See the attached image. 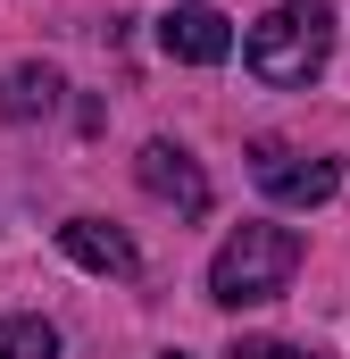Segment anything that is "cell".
I'll use <instances>...</instances> for the list:
<instances>
[{"label":"cell","mask_w":350,"mask_h":359,"mask_svg":"<svg viewBox=\"0 0 350 359\" xmlns=\"http://www.w3.org/2000/svg\"><path fill=\"white\" fill-rule=\"evenodd\" d=\"M300 268V234L292 226H242L225 251H217V268H209V301H225V309H251V301H275L284 284Z\"/></svg>","instance_id":"1"},{"label":"cell","mask_w":350,"mask_h":359,"mask_svg":"<svg viewBox=\"0 0 350 359\" xmlns=\"http://www.w3.org/2000/svg\"><path fill=\"white\" fill-rule=\"evenodd\" d=\"M326 50H334V17L317 0H284L251 25V76L259 84H309L326 67Z\"/></svg>","instance_id":"2"},{"label":"cell","mask_w":350,"mask_h":359,"mask_svg":"<svg viewBox=\"0 0 350 359\" xmlns=\"http://www.w3.org/2000/svg\"><path fill=\"white\" fill-rule=\"evenodd\" d=\"M251 168H259V184L275 201H292V209H317V201H334V184H342L334 159H300V151H284V142H259Z\"/></svg>","instance_id":"3"},{"label":"cell","mask_w":350,"mask_h":359,"mask_svg":"<svg viewBox=\"0 0 350 359\" xmlns=\"http://www.w3.org/2000/svg\"><path fill=\"white\" fill-rule=\"evenodd\" d=\"M134 176H142V192H159V201L183 209V217H200V209H209V176H200V168H192V151H175V142H142Z\"/></svg>","instance_id":"4"},{"label":"cell","mask_w":350,"mask_h":359,"mask_svg":"<svg viewBox=\"0 0 350 359\" xmlns=\"http://www.w3.org/2000/svg\"><path fill=\"white\" fill-rule=\"evenodd\" d=\"M159 50L183 59V67H217V59L234 50V25H225L217 8H167V17H159Z\"/></svg>","instance_id":"5"},{"label":"cell","mask_w":350,"mask_h":359,"mask_svg":"<svg viewBox=\"0 0 350 359\" xmlns=\"http://www.w3.org/2000/svg\"><path fill=\"white\" fill-rule=\"evenodd\" d=\"M59 243H67V259H84L92 276H134V268H142V251H134L117 226H100V217H67Z\"/></svg>","instance_id":"6"},{"label":"cell","mask_w":350,"mask_h":359,"mask_svg":"<svg viewBox=\"0 0 350 359\" xmlns=\"http://www.w3.org/2000/svg\"><path fill=\"white\" fill-rule=\"evenodd\" d=\"M50 109H59V67H8L0 117H50Z\"/></svg>","instance_id":"7"},{"label":"cell","mask_w":350,"mask_h":359,"mask_svg":"<svg viewBox=\"0 0 350 359\" xmlns=\"http://www.w3.org/2000/svg\"><path fill=\"white\" fill-rule=\"evenodd\" d=\"M0 359H59V334L42 318H0Z\"/></svg>","instance_id":"8"},{"label":"cell","mask_w":350,"mask_h":359,"mask_svg":"<svg viewBox=\"0 0 350 359\" xmlns=\"http://www.w3.org/2000/svg\"><path fill=\"white\" fill-rule=\"evenodd\" d=\"M234 359H309V351H292V343H267V334H259V343H234Z\"/></svg>","instance_id":"9"}]
</instances>
